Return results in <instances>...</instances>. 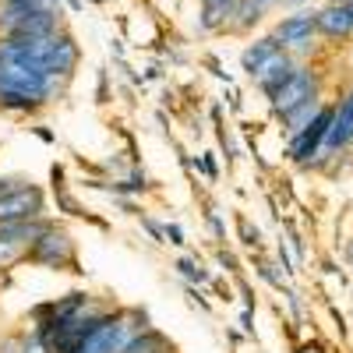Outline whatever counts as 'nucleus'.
<instances>
[{
	"label": "nucleus",
	"instance_id": "obj_2",
	"mask_svg": "<svg viewBox=\"0 0 353 353\" xmlns=\"http://www.w3.org/2000/svg\"><path fill=\"white\" fill-rule=\"evenodd\" d=\"M329 124H332V106L321 103V110L311 117V121H307L297 134H290V159L301 163V166H307L314 156H321V145H325Z\"/></svg>",
	"mask_w": 353,
	"mask_h": 353
},
{
	"label": "nucleus",
	"instance_id": "obj_9",
	"mask_svg": "<svg viewBox=\"0 0 353 353\" xmlns=\"http://www.w3.org/2000/svg\"><path fill=\"white\" fill-rule=\"evenodd\" d=\"M46 230H50V219H43V216L0 223V244L4 248H32Z\"/></svg>",
	"mask_w": 353,
	"mask_h": 353
},
{
	"label": "nucleus",
	"instance_id": "obj_12",
	"mask_svg": "<svg viewBox=\"0 0 353 353\" xmlns=\"http://www.w3.org/2000/svg\"><path fill=\"white\" fill-rule=\"evenodd\" d=\"M121 353H170V343H166L156 329L141 325V329H134V332L128 336V343L121 346Z\"/></svg>",
	"mask_w": 353,
	"mask_h": 353
},
{
	"label": "nucleus",
	"instance_id": "obj_14",
	"mask_svg": "<svg viewBox=\"0 0 353 353\" xmlns=\"http://www.w3.org/2000/svg\"><path fill=\"white\" fill-rule=\"evenodd\" d=\"M318 110H321V96H314V99H307V103H301V106H293L290 113H283V128H286V134H297Z\"/></svg>",
	"mask_w": 353,
	"mask_h": 353
},
{
	"label": "nucleus",
	"instance_id": "obj_24",
	"mask_svg": "<svg viewBox=\"0 0 353 353\" xmlns=\"http://www.w3.org/2000/svg\"><path fill=\"white\" fill-rule=\"evenodd\" d=\"M346 8H350V14H353V0H350V4H346Z\"/></svg>",
	"mask_w": 353,
	"mask_h": 353
},
{
	"label": "nucleus",
	"instance_id": "obj_7",
	"mask_svg": "<svg viewBox=\"0 0 353 353\" xmlns=\"http://www.w3.org/2000/svg\"><path fill=\"white\" fill-rule=\"evenodd\" d=\"M46 212V198L39 188L32 184H21L18 191L0 198V223H11V219H32Z\"/></svg>",
	"mask_w": 353,
	"mask_h": 353
},
{
	"label": "nucleus",
	"instance_id": "obj_6",
	"mask_svg": "<svg viewBox=\"0 0 353 353\" xmlns=\"http://www.w3.org/2000/svg\"><path fill=\"white\" fill-rule=\"evenodd\" d=\"M353 145V88L332 106V124L325 134V145H321V156H336L343 149Z\"/></svg>",
	"mask_w": 353,
	"mask_h": 353
},
{
	"label": "nucleus",
	"instance_id": "obj_15",
	"mask_svg": "<svg viewBox=\"0 0 353 353\" xmlns=\"http://www.w3.org/2000/svg\"><path fill=\"white\" fill-rule=\"evenodd\" d=\"M176 269H181V272H184L188 279H198V283L205 279V272L198 269V265H194V261H181V265H176Z\"/></svg>",
	"mask_w": 353,
	"mask_h": 353
},
{
	"label": "nucleus",
	"instance_id": "obj_21",
	"mask_svg": "<svg viewBox=\"0 0 353 353\" xmlns=\"http://www.w3.org/2000/svg\"><path fill=\"white\" fill-rule=\"evenodd\" d=\"M8 251H11V248H4V244H0V258H8Z\"/></svg>",
	"mask_w": 353,
	"mask_h": 353
},
{
	"label": "nucleus",
	"instance_id": "obj_4",
	"mask_svg": "<svg viewBox=\"0 0 353 353\" xmlns=\"http://www.w3.org/2000/svg\"><path fill=\"white\" fill-rule=\"evenodd\" d=\"M25 254L32 258V261H39V265H50V269H64V265H74L71 237H68L64 230H57V226H50L32 248H25Z\"/></svg>",
	"mask_w": 353,
	"mask_h": 353
},
{
	"label": "nucleus",
	"instance_id": "obj_10",
	"mask_svg": "<svg viewBox=\"0 0 353 353\" xmlns=\"http://www.w3.org/2000/svg\"><path fill=\"white\" fill-rule=\"evenodd\" d=\"M314 28L325 39H350L353 36V14L346 4H325L321 11H314Z\"/></svg>",
	"mask_w": 353,
	"mask_h": 353
},
{
	"label": "nucleus",
	"instance_id": "obj_20",
	"mask_svg": "<svg viewBox=\"0 0 353 353\" xmlns=\"http://www.w3.org/2000/svg\"><path fill=\"white\" fill-rule=\"evenodd\" d=\"M346 258H350V261H353V241H350V244H346Z\"/></svg>",
	"mask_w": 353,
	"mask_h": 353
},
{
	"label": "nucleus",
	"instance_id": "obj_23",
	"mask_svg": "<svg viewBox=\"0 0 353 353\" xmlns=\"http://www.w3.org/2000/svg\"><path fill=\"white\" fill-rule=\"evenodd\" d=\"M0 74H4V57H0Z\"/></svg>",
	"mask_w": 353,
	"mask_h": 353
},
{
	"label": "nucleus",
	"instance_id": "obj_19",
	"mask_svg": "<svg viewBox=\"0 0 353 353\" xmlns=\"http://www.w3.org/2000/svg\"><path fill=\"white\" fill-rule=\"evenodd\" d=\"M279 4H286V8H301L304 0H279Z\"/></svg>",
	"mask_w": 353,
	"mask_h": 353
},
{
	"label": "nucleus",
	"instance_id": "obj_13",
	"mask_svg": "<svg viewBox=\"0 0 353 353\" xmlns=\"http://www.w3.org/2000/svg\"><path fill=\"white\" fill-rule=\"evenodd\" d=\"M279 50H283V46H279V39H276V36L254 39V43L241 53V64H244V71H248V74H254V71H258L265 61H269V57H276Z\"/></svg>",
	"mask_w": 353,
	"mask_h": 353
},
{
	"label": "nucleus",
	"instance_id": "obj_11",
	"mask_svg": "<svg viewBox=\"0 0 353 353\" xmlns=\"http://www.w3.org/2000/svg\"><path fill=\"white\" fill-rule=\"evenodd\" d=\"M241 0H201V28L205 32H219V28L233 25Z\"/></svg>",
	"mask_w": 353,
	"mask_h": 353
},
{
	"label": "nucleus",
	"instance_id": "obj_1",
	"mask_svg": "<svg viewBox=\"0 0 353 353\" xmlns=\"http://www.w3.org/2000/svg\"><path fill=\"white\" fill-rule=\"evenodd\" d=\"M134 329H141V325H131V314H124V311H103L99 321L81 336V343L71 353H121V346L128 343V336Z\"/></svg>",
	"mask_w": 353,
	"mask_h": 353
},
{
	"label": "nucleus",
	"instance_id": "obj_5",
	"mask_svg": "<svg viewBox=\"0 0 353 353\" xmlns=\"http://www.w3.org/2000/svg\"><path fill=\"white\" fill-rule=\"evenodd\" d=\"M272 36H276L279 46L290 50V53L307 50V46L314 43V36H318V28H314V11H293V14H286V18L276 25Z\"/></svg>",
	"mask_w": 353,
	"mask_h": 353
},
{
	"label": "nucleus",
	"instance_id": "obj_3",
	"mask_svg": "<svg viewBox=\"0 0 353 353\" xmlns=\"http://www.w3.org/2000/svg\"><path fill=\"white\" fill-rule=\"evenodd\" d=\"M314 96H318V71L297 68V71L286 78V85H279L269 99H272V110L283 117V113H290L293 106H301V103H307V99H314Z\"/></svg>",
	"mask_w": 353,
	"mask_h": 353
},
{
	"label": "nucleus",
	"instance_id": "obj_22",
	"mask_svg": "<svg viewBox=\"0 0 353 353\" xmlns=\"http://www.w3.org/2000/svg\"><path fill=\"white\" fill-rule=\"evenodd\" d=\"M329 4H350V0H329Z\"/></svg>",
	"mask_w": 353,
	"mask_h": 353
},
{
	"label": "nucleus",
	"instance_id": "obj_8",
	"mask_svg": "<svg viewBox=\"0 0 353 353\" xmlns=\"http://www.w3.org/2000/svg\"><path fill=\"white\" fill-rule=\"evenodd\" d=\"M297 68H301V64H297V57H293L290 50H279V53H276V57H269V61H265L251 78L258 81V88H261L265 96H272L279 85H286V78H290L293 71H297Z\"/></svg>",
	"mask_w": 353,
	"mask_h": 353
},
{
	"label": "nucleus",
	"instance_id": "obj_17",
	"mask_svg": "<svg viewBox=\"0 0 353 353\" xmlns=\"http://www.w3.org/2000/svg\"><path fill=\"white\" fill-rule=\"evenodd\" d=\"M248 4H254V8H258V11L265 14V11H269V8H276L279 0H248Z\"/></svg>",
	"mask_w": 353,
	"mask_h": 353
},
{
	"label": "nucleus",
	"instance_id": "obj_18",
	"mask_svg": "<svg viewBox=\"0 0 353 353\" xmlns=\"http://www.w3.org/2000/svg\"><path fill=\"white\" fill-rule=\"evenodd\" d=\"M166 237H170V244H184V241H181V226H170Z\"/></svg>",
	"mask_w": 353,
	"mask_h": 353
},
{
	"label": "nucleus",
	"instance_id": "obj_16",
	"mask_svg": "<svg viewBox=\"0 0 353 353\" xmlns=\"http://www.w3.org/2000/svg\"><path fill=\"white\" fill-rule=\"evenodd\" d=\"M25 181H14V176H4V181H0V198H4V194H11V191H18Z\"/></svg>",
	"mask_w": 353,
	"mask_h": 353
}]
</instances>
